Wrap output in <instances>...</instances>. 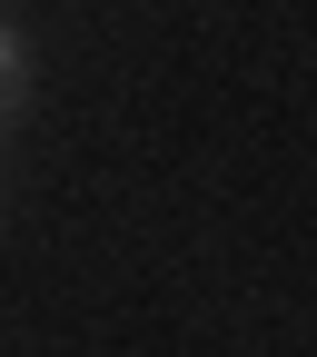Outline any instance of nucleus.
Instances as JSON below:
<instances>
[{
    "label": "nucleus",
    "instance_id": "obj_1",
    "mask_svg": "<svg viewBox=\"0 0 317 357\" xmlns=\"http://www.w3.org/2000/svg\"><path fill=\"white\" fill-rule=\"evenodd\" d=\"M10 89H20V40H10V20H0V109H10Z\"/></svg>",
    "mask_w": 317,
    "mask_h": 357
}]
</instances>
